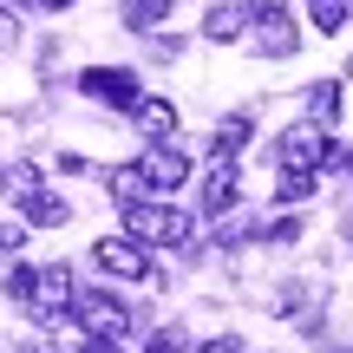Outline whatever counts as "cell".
Segmentation results:
<instances>
[{
    "label": "cell",
    "instance_id": "6da1fadb",
    "mask_svg": "<svg viewBox=\"0 0 353 353\" xmlns=\"http://www.w3.org/2000/svg\"><path fill=\"white\" fill-rule=\"evenodd\" d=\"M125 223H131V242H144V249H183L190 242V216L170 203H131Z\"/></svg>",
    "mask_w": 353,
    "mask_h": 353
},
{
    "label": "cell",
    "instance_id": "7a4b0ae2",
    "mask_svg": "<svg viewBox=\"0 0 353 353\" xmlns=\"http://www.w3.org/2000/svg\"><path fill=\"white\" fill-rule=\"evenodd\" d=\"M72 314H79V327H85L92 341H118V334L131 327V307H125V301H112V294H99V288L72 294Z\"/></svg>",
    "mask_w": 353,
    "mask_h": 353
},
{
    "label": "cell",
    "instance_id": "3957f363",
    "mask_svg": "<svg viewBox=\"0 0 353 353\" xmlns=\"http://www.w3.org/2000/svg\"><path fill=\"white\" fill-rule=\"evenodd\" d=\"M79 85H85L99 105H112V112H138V99H144V85H138V72H131V65H92Z\"/></svg>",
    "mask_w": 353,
    "mask_h": 353
},
{
    "label": "cell",
    "instance_id": "277c9868",
    "mask_svg": "<svg viewBox=\"0 0 353 353\" xmlns=\"http://www.w3.org/2000/svg\"><path fill=\"white\" fill-rule=\"evenodd\" d=\"M249 20H255V46H262L268 59H288V52L301 46V33H294V20L281 13V0H249Z\"/></svg>",
    "mask_w": 353,
    "mask_h": 353
},
{
    "label": "cell",
    "instance_id": "5b68a950",
    "mask_svg": "<svg viewBox=\"0 0 353 353\" xmlns=\"http://www.w3.org/2000/svg\"><path fill=\"white\" fill-rule=\"evenodd\" d=\"M92 262H99L105 275H118V281H144L151 275V249L131 242V236H99L92 242Z\"/></svg>",
    "mask_w": 353,
    "mask_h": 353
},
{
    "label": "cell",
    "instance_id": "8992f818",
    "mask_svg": "<svg viewBox=\"0 0 353 353\" xmlns=\"http://www.w3.org/2000/svg\"><path fill=\"white\" fill-rule=\"evenodd\" d=\"M275 157H281V170H321L334 157V138H327V125H294Z\"/></svg>",
    "mask_w": 353,
    "mask_h": 353
},
{
    "label": "cell",
    "instance_id": "52a82bcc",
    "mask_svg": "<svg viewBox=\"0 0 353 353\" xmlns=\"http://www.w3.org/2000/svg\"><path fill=\"white\" fill-rule=\"evenodd\" d=\"M144 176H151V190H183L190 183V157L176 151V144L157 138L151 151H144Z\"/></svg>",
    "mask_w": 353,
    "mask_h": 353
},
{
    "label": "cell",
    "instance_id": "ba28073f",
    "mask_svg": "<svg viewBox=\"0 0 353 353\" xmlns=\"http://www.w3.org/2000/svg\"><path fill=\"white\" fill-rule=\"evenodd\" d=\"M72 294H79V288H72V268H65V262H46L26 307H33V314H59V307H72Z\"/></svg>",
    "mask_w": 353,
    "mask_h": 353
},
{
    "label": "cell",
    "instance_id": "9c48e42d",
    "mask_svg": "<svg viewBox=\"0 0 353 353\" xmlns=\"http://www.w3.org/2000/svg\"><path fill=\"white\" fill-rule=\"evenodd\" d=\"M105 196H112L118 210L151 203V176H144V164H112V170H105Z\"/></svg>",
    "mask_w": 353,
    "mask_h": 353
},
{
    "label": "cell",
    "instance_id": "30bf717a",
    "mask_svg": "<svg viewBox=\"0 0 353 353\" xmlns=\"http://www.w3.org/2000/svg\"><path fill=\"white\" fill-rule=\"evenodd\" d=\"M229 203H236V164L216 157V164L203 170V216H223Z\"/></svg>",
    "mask_w": 353,
    "mask_h": 353
},
{
    "label": "cell",
    "instance_id": "8fae6325",
    "mask_svg": "<svg viewBox=\"0 0 353 353\" xmlns=\"http://www.w3.org/2000/svg\"><path fill=\"white\" fill-rule=\"evenodd\" d=\"M20 210H26V223H39V229H59L65 216H72V210H65V196H52V190H26Z\"/></svg>",
    "mask_w": 353,
    "mask_h": 353
},
{
    "label": "cell",
    "instance_id": "7c38bea8",
    "mask_svg": "<svg viewBox=\"0 0 353 353\" xmlns=\"http://www.w3.org/2000/svg\"><path fill=\"white\" fill-rule=\"evenodd\" d=\"M242 20H249V7H216L210 20H203V33H210L216 46H229V39H242Z\"/></svg>",
    "mask_w": 353,
    "mask_h": 353
},
{
    "label": "cell",
    "instance_id": "4fadbf2b",
    "mask_svg": "<svg viewBox=\"0 0 353 353\" xmlns=\"http://www.w3.org/2000/svg\"><path fill=\"white\" fill-rule=\"evenodd\" d=\"M138 125H144V138H170L176 131V112L164 99H138Z\"/></svg>",
    "mask_w": 353,
    "mask_h": 353
},
{
    "label": "cell",
    "instance_id": "5bb4252c",
    "mask_svg": "<svg viewBox=\"0 0 353 353\" xmlns=\"http://www.w3.org/2000/svg\"><path fill=\"white\" fill-rule=\"evenodd\" d=\"M164 13H170V0H125V26L131 33H151Z\"/></svg>",
    "mask_w": 353,
    "mask_h": 353
},
{
    "label": "cell",
    "instance_id": "9a60e30c",
    "mask_svg": "<svg viewBox=\"0 0 353 353\" xmlns=\"http://www.w3.org/2000/svg\"><path fill=\"white\" fill-rule=\"evenodd\" d=\"M242 144H249V112H236V118L216 125V157H236Z\"/></svg>",
    "mask_w": 353,
    "mask_h": 353
},
{
    "label": "cell",
    "instance_id": "2e32d148",
    "mask_svg": "<svg viewBox=\"0 0 353 353\" xmlns=\"http://www.w3.org/2000/svg\"><path fill=\"white\" fill-rule=\"evenodd\" d=\"M307 20H314L321 33H341L347 26V0H307Z\"/></svg>",
    "mask_w": 353,
    "mask_h": 353
},
{
    "label": "cell",
    "instance_id": "e0dca14e",
    "mask_svg": "<svg viewBox=\"0 0 353 353\" xmlns=\"http://www.w3.org/2000/svg\"><path fill=\"white\" fill-rule=\"evenodd\" d=\"M281 203H307L314 196V170H281V190H275Z\"/></svg>",
    "mask_w": 353,
    "mask_h": 353
},
{
    "label": "cell",
    "instance_id": "ac0fdd59",
    "mask_svg": "<svg viewBox=\"0 0 353 353\" xmlns=\"http://www.w3.org/2000/svg\"><path fill=\"white\" fill-rule=\"evenodd\" d=\"M334 118H341V85H314V125H334Z\"/></svg>",
    "mask_w": 353,
    "mask_h": 353
},
{
    "label": "cell",
    "instance_id": "d6986e66",
    "mask_svg": "<svg viewBox=\"0 0 353 353\" xmlns=\"http://www.w3.org/2000/svg\"><path fill=\"white\" fill-rule=\"evenodd\" d=\"M33 288H39V268H13V275H7V294H13V301H33Z\"/></svg>",
    "mask_w": 353,
    "mask_h": 353
},
{
    "label": "cell",
    "instance_id": "ffe728a7",
    "mask_svg": "<svg viewBox=\"0 0 353 353\" xmlns=\"http://www.w3.org/2000/svg\"><path fill=\"white\" fill-rule=\"evenodd\" d=\"M190 341H183V327H157L151 334V353H183Z\"/></svg>",
    "mask_w": 353,
    "mask_h": 353
},
{
    "label": "cell",
    "instance_id": "44dd1931",
    "mask_svg": "<svg viewBox=\"0 0 353 353\" xmlns=\"http://www.w3.org/2000/svg\"><path fill=\"white\" fill-rule=\"evenodd\" d=\"M20 242H26L20 229H13V223H0V255H13V249H20Z\"/></svg>",
    "mask_w": 353,
    "mask_h": 353
},
{
    "label": "cell",
    "instance_id": "7402d4cb",
    "mask_svg": "<svg viewBox=\"0 0 353 353\" xmlns=\"http://www.w3.org/2000/svg\"><path fill=\"white\" fill-rule=\"evenodd\" d=\"M13 33H20V20H13V13L0 7V46H13Z\"/></svg>",
    "mask_w": 353,
    "mask_h": 353
},
{
    "label": "cell",
    "instance_id": "603a6c76",
    "mask_svg": "<svg viewBox=\"0 0 353 353\" xmlns=\"http://www.w3.org/2000/svg\"><path fill=\"white\" fill-rule=\"evenodd\" d=\"M26 7H39V13H59V7H72V0H26Z\"/></svg>",
    "mask_w": 353,
    "mask_h": 353
},
{
    "label": "cell",
    "instance_id": "cb8c5ba5",
    "mask_svg": "<svg viewBox=\"0 0 353 353\" xmlns=\"http://www.w3.org/2000/svg\"><path fill=\"white\" fill-rule=\"evenodd\" d=\"M196 353H236V341H210V347H196Z\"/></svg>",
    "mask_w": 353,
    "mask_h": 353
},
{
    "label": "cell",
    "instance_id": "d4e9b609",
    "mask_svg": "<svg viewBox=\"0 0 353 353\" xmlns=\"http://www.w3.org/2000/svg\"><path fill=\"white\" fill-rule=\"evenodd\" d=\"M85 353H118V341H92V347H85Z\"/></svg>",
    "mask_w": 353,
    "mask_h": 353
},
{
    "label": "cell",
    "instance_id": "484cf974",
    "mask_svg": "<svg viewBox=\"0 0 353 353\" xmlns=\"http://www.w3.org/2000/svg\"><path fill=\"white\" fill-rule=\"evenodd\" d=\"M13 353H52V347H39V341H26V347H13Z\"/></svg>",
    "mask_w": 353,
    "mask_h": 353
},
{
    "label": "cell",
    "instance_id": "4316f807",
    "mask_svg": "<svg viewBox=\"0 0 353 353\" xmlns=\"http://www.w3.org/2000/svg\"><path fill=\"white\" fill-rule=\"evenodd\" d=\"M347 170H353V157H347Z\"/></svg>",
    "mask_w": 353,
    "mask_h": 353
},
{
    "label": "cell",
    "instance_id": "83f0119b",
    "mask_svg": "<svg viewBox=\"0 0 353 353\" xmlns=\"http://www.w3.org/2000/svg\"><path fill=\"white\" fill-rule=\"evenodd\" d=\"M236 353H242V347H236Z\"/></svg>",
    "mask_w": 353,
    "mask_h": 353
}]
</instances>
